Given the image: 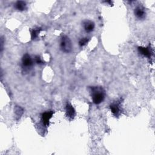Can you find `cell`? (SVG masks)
<instances>
[{
    "instance_id": "6da1fadb",
    "label": "cell",
    "mask_w": 155,
    "mask_h": 155,
    "mask_svg": "<svg viewBox=\"0 0 155 155\" xmlns=\"http://www.w3.org/2000/svg\"><path fill=\"white\" fill-rule=\"evenodd\" d=\"M92 98L95 104H99L105 99V91L101 87H92L91 88Z\"/></svg>"
},
{
    "instance_id": "7a4b0ae2",
    "label": "cell",
    "mask_w": 155,
    "mask_h": 155,
    "mask_svg": "<svg viewBox=\"0 0 155 155\" xmlns=\"http://www.w3.org/2000/svg\"><path fill=\"white\" fill-rule=\"evenodd\" d=\"M60 47L62 52L65 53H69L72 49V44L70 38L67 36H63L61 38L60 42Z\"/></svg>"
},
{
    "instance_id": "3957f363",
    "label": "cell",
    "mask_w": 155,
    "mask_h": 155,
    "mask_svg": "<svg viewBox=\"0 0 155 155\" xmlns=\"http://www.w3.org/2000/svg\"><path fill=\"white\" fill-rule=\"evenodd\" d=\"M53 114V111H47L43 113L41 115V121L44 126L48 127L49 126L50 120L52 118Z\"/></svg>"
},
{
    "instance_id": "277c9868",
    "label": "cell",
    "mask_w": 155,
    "mask_h": 155,
    "mask_svg": "<svg viewBox=\"0 0 155 155\" xmlns=\"http://www.w3.org/2000/svg\"><path fill=\"white\" fill-rule=\"evenodd\" d=\"M120 105H121V102L120 101H116L114 102H113L110 105L111 111L116 116H118L121 113Z\"/></svg>"
},
{
    "instance_id": "5b68a950",
    "label": "cell",
    "mask_w": 155,
    "mask_h": 155,
    "mask_svg": "<svg viewBox=\"0 0 155 155\" xmlns=\"http://www.w3.org/2000/svg\"><path fill=\"white\" fill-rule=\"evenodd\" d=\"M135 15V17L138 19V20H143L145 17V9L142 6H138L137 7L134 11Z\"/></svg>"
},
{
    "instance_id": "8992f818",
    "label": "cell",
    "mask_w": 155,
    "mask_h": 155,
    "mask_svg": "<svg viewBox=\"0 0 155 155\" xmlns=\"http://www.w3.org/2000/svg\"><path fill=\"white\" fill-rule=\"evenodd\" d=\"M22 64L24 67L30 68L33 65V60L29 54H26L22 58Z\"/></svg>"
},
{
    "instance_id": "52a82bcc",
    "label": "cell",
    "mask_w": 155,
    "mask_h": 155,
    "mask_svg": "<svg viewBox=\"0 0 155 155\" xmlns=\"http://www.w3.org/2000/svg\"><path fill=\"white\" fill-rule=\"evenodd\" d=\"M66 115L69 119H73L75 116V110L70 104H67L65 107Z\"/></svg>"
},
{
    "instance_id": "ba28073f",
    "label": "cell",
    "mask_w": 155,
    "mask_h": 155,
    "mask_svg": "<svg viewBox=\"0 0 155 155\" xmlns=\"http://www.w3.org/2000/svg\"><path fill=\"white\" fill-rule=\"evenodd\" d=\"M138 51L141 55L148 58H150L153 54L151 49L150 47H138Z\"/></svg>"
},
{
    "instance_id": "9c48e42d",
    "label": "cell",
    "mask_w": 155,
    "mask_h": 155,
    "mask_svg": "<svg viewBox=\"0 0 155 155\" xmlns=\"http://www.w3.org/2000/svg\"><path fill=\"white\" fill-rule=\"evenodd\" d=\"M84 27L86 32L90 33L94 30L95 24L92 21H86L84 23Z\"/></svg>"
},
{
    "instance_id": "30bf717a",
    "label": "cell",
    "mask_w": 155,
    "mask_h": 155,
    "mask_svg": "<svg viewBox=\"0 0 155 155\" xmlns=\"http://www.w3.org/2000/svg\"><path fill=\"white\" fill-rule=\"evenodd\" d=\"M26 6H27V5H26V2H23V1H18L15 5V8L18 11H24V10H26Z\"/></svg>"
},
{
    "instance_id": "8fae6325",
    "label": "cell",
    "mask_w": 155,
    "mask_h": 155,
    "mask_svg": "<svg viewBox=\"0 0 155 155\" xmlns=\"http://www.w3.org/2000/svg\"><path fill=\"white\" fill-rule=\"evenodd\" d=\"M41 30V29L40 28H36L32 30L31 35H32V38L33 39V40H35V39L38 38L39 33H40Z\"/></svg>"
},
{
    "instance_id": "7c38bea8",
    "label": "cell",
    "mask_w": 155,
    "mask_h": 155,
    "mask_svg": "<svg viewBox=\"0 0 155 155\" xmlns=\"http://www.w3.org/2000/svg\"><path fill=\"white\" fill-rule=\"evenodd\" d=\"M89 41V39L87 38H82L80 40V41H79V45L81 46V47H83V46H84L85 45H86L88 42Z\"/></svg>"
},
{
    "instance_id": "4fadbf2b",
    "label": "cell",
    "mask_w": 155,
    "mask_h": 155,
    "mask_svg": "<svg viewBox=\"0 0 155 155\" xmlns=\"http://www.w3.org/2000/svg\"><path fill=\"white\" fill-rule=\"evenodd\" d=\"M35 62L37 63V64H43V61H42L41 58H40V56H36L35 57Z\"/></svg>"
},
{
    "instance_id": "5bb4252c",
    "label": "cell",
    "mask_w": 155,
    "mask_h": 155,
    "mask_svg": "<svg viewBox=\"0 0 155 155\" xmlns=\"http://www.w3.org/2000/svg\"><path fill=\"white\" fill-rule=\"evenodd\" d=\"M3 38H2V40H1V51L2 52L3 51Z\"/></svg>"
}]
</instances>
